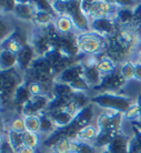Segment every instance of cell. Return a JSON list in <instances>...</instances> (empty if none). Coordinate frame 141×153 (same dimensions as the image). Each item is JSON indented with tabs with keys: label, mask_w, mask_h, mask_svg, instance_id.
Segmentation results:
<instances>
[{
	"label": "cell",
	"mask_w": 141,
	"mask_h": 153,
	"mask_svg": "<svg viewBox=\"0 0 141 153\" xmlns=\"http://www.w3.org/2000/svg\"><path fill=\"white\" fill-rule=\"evenodd\" d=\"M91 104L102 109L103 111H112L125 113L134 103L130 97L123 96L117 92H99L90 98Z\"/></svg>",
	"instance_id": "cell-1"
},
{
	"label": "cell",
	"mask_w": 141,
	"mask_h": 153,
	"mask_svg": "<svg viewBox=\"0 0 141 153\" xmlns=\"http://www.w3.org/2000/svg\"><path fill=\"white\" fill-rule=\"evenodd\" d=\"M77 41L81 54L84 56H100L104 53L108 47V39L93 31L78 33Z\"/></svg>",
	"instance_id": "cell-2"
},
{
	"label": "cell",
	"mask_w": 141,
	"mask_h": 153,
	"mask_svg": "<svg viewBox=\"0 0 141 153\" xmlns=\"http://www.w3.org/2000/svg\"><path fill=\"white\" fill-rule=\"evenodd\" d=\"M71 18L77 35L90 31V20L81 9V1L70 0L68 1V13Z\"/></svg>",
	"instance_id": "cell-3"
},
{
	"label": "cell",
	"mask_w": 141,
	"mask_h": 153,
	"mask_svg": "<svg viewBox=\"0 0 141 153\" xmlns=\"http://www.w3.org/2000/svg\"><path fill=\"white\" fill-rule=\"evenodd\" d=\"M119 30V25L113 17H104L99 19L90 20V31H93L103 38L109 39L117 35Z\"/></svg>",
	"instance_id": "cell-4"
},
{
	"label": "cell",
	"mask_w": 141,
	"mask_h": 153,
	"mask_svg": "<svg viewBox=\"0 0 141 153\" xmlns=\"http://www.w3.org/2000/svg\"><path fill=\"white\" fill-rule=\"evenodd\" d=\"M127 83L128 82L123 79V76H121L118 68V70H116L114 72L102 76V80H101L100 84L98 87H95V89H102V92H114L123 88Z\"/></svg>",
	"instance_id": "cell-5"
},
{
	"label": "cell",
	"mask_w": 141,
	"mask_h": 153,
	"mask_svg": "<svg viewBox=\"0 0 141 153\" xmlns=\"http://www.w3.org/2000/svg\"><path fill=\"white\" fill-rule=\"evenodd\" d=\"M36 11L37 9L32 1H16V7L12 15L23 22L32 23Z\"/></svg>",
	"instance_id": "cell-6"
},
{
	"label": "cell",
	"mask_w": 141,
	"mask_h": 153,
	"mask_svg": "<svg viewBox=\"0 0 141 153\" xmlns=\"http://www.w3.org/2000/svg\"><path fill=\"white\" fill-rule=\"evenodd\" d=\"M82 76H84V63H82V60H80L59 73L54 78V80L62 82V83L71 84L73 81H76L77 79H79Z\"/></svg>",
	"instance_id": "cell-7"
},
{
	"label": "cell",
	"mask_w": 141,
	"mask_h": 153,
	"mask_svg": "<svg viewBox=\"0 0 141 153\" xmlns=\"http://www.w3.org/2000/svg\"><path fill=\"white\" fill-rule=\"evenodd\" d=\"M17 56H18V67L17 68L23 73L30 68L32 61L37 57V53L34 51V47L27 43L22 47V49L20 50V52Z\"/></svg>",
	"instance_id": "cell-8"
},
{
	"label": "cell",
	"mask_w": 141,
	"mask_h": 153,
	"mask_svg": "<svg viewBox=\"0 0 141 153\" xmlns=\"http://www.w3.org/2000/svg\"><path fill=\"white\" fill-rule=\"evenodd\" d=\"M95 115V112L93 104H89L88 107L82 108V109L79 110V112L75 117L73 122L81 129V128H84V126H89V124H92L93 120H95V118H97Z\"/></svg>",
	"instance_id": "cell-9"
},
{
	"label": "cell",
	"mask_w": 141,
	"mask_h": 153,
	"mask_svg": "<svg viewBox=\"0 0 141 153\" xmlns=\"http://www.w3.org/2000/svg\"><path fill=\"white\" fill-rule=\"evenodd\" d=\"M129 137L123 132H119L116 134L113 140L110 144L106 148L110 153H129L128 146H129Z\"/></svg>",
	"instance_id": "cell-10"
},
{
	"label": "cell",
	"mask_w": 141,
	"mask_h": 153,
	"mask_svg": "<svg viewBox=\"0 0 141 153\" xmlns=\"http://www.w3.org/2000/svg\"><path fill=\"white\" fill-rule=\"evenodd\" d=\"M54 27L56 30L60 33L61 36H69V35H76V29L73 25L71 18L68 15L58 16L54 19Z\"/></svg>",
	"instance_id": "cell-11"
},
{
	"label": "cell",
	"mask_w": 141,
	"mask_h": 153,
	"mask_svg": "<svg viewBox=\"0 0 141 153\" xmlns=\"http://www.w3.org/2000/svg\"><path fill=\"white\" fill-rule=\"evenodd\" d=\"M32 98V96L29 92L27 83L23 81L22 83L20 84L18 88L16 89L15 93H13V102H15V110H18V113L20 115V111H21V107L25 103H27L28 101Z\"/></svg>",
	"instance_id": "cell-12"
},
{
	"label": "cell",
	"mask_w": 141,
	"mask_h": 153,
	"mask_svg": "<svg viewBox=\"0 0 141 153\" xmlns=\"http://www.w3.org/2000/svg\"><path fill=\"white\" fill-rule=\"evenodd\" d=\"M97 68L99 70V72L101 73V76H104L107 74L114 72L116 70H118L119 65H117L116 62L110 59V58L106 56L104 53L98 56V61H97Z\"/></svg>",
	"instance_id": "cell-13"
},
{
	"label": "cell",
	"mask_w": 141,
	"mask_h": 153,
	"mask_svg": "<svg viewBox=\"0 0 141 153\" xmlns=\"http://www.w3.org/2000/svg\"><path fill=\"white\" fill-rule=\"evenodd\" d=\"M18 67V56L9 50L1 49L0 51V68L1 71L11 70Z\"/></svg>",
	"instance_id": "cell-14"
},
{
	"label": "cell",
	"mask_w": 141,
	"mask_h": 153,
	"mask_svg": "<svg viewBox=\"0 0 141 153\" xmlns=\"http://www.w3.org/2000/svg\"><path fill=\"white\" fill-rule=\"evenodd\" d=\"M39 119H40V134L43 139L57 130V126L54 124L51 115L47 111L39 113Z\"/></svg>",
	"instance_id": "cell-15"
},
{
	"label": "cell",
	"mask_w": 141,
	"mask_h": 153,
	"mask_svg": "<svg viewBox=\"0 0 141 153\" xmlns=\"http://www.w3.org/2000/svg\"><path fill=\"white\" fill-rule=\"evenodd\" d=\"M50 114V113H49ZM51 118L54 120V124L57 126V129H62V128H66L68 126L69 124H71L75 120V115H72L70 112H68L66 109L63 110H60V111L54 112L51 113Z\"/></svg>",
	"instance_id": "cell-16"
},
{
	"label": "cell",
	"mask_w": 141,
	"mask_h": 153,
	"mask_svg": "<svg viewBox=\"0 0 141 153\" xmlns=\"http://www.w3.org/2000/svg\"><path fill=\"white\" fill-rule=\"evenodd\" d=\"M116 21L119 26H130L134 22V8L120 7L118 12L116 13Z\"/></svg>",
	"instance_id": "cell-17"
},
{
	"label": "cell",
	"mask_w": 141,
	"mask_h": 153,
	"mask_svg": "<svg viewBox=\"0 0 141 153\" xmlns=\"http://www.w3.org/2000/svg\"><path fill=\"white\" fill-rule=\"evenodd\" d=\"M71 153H99V149H97L91 142H84L75 139L71 140Z\"/></svg>",
	"instance_id": "cell-18"
},
{
	"label": "cell",
	"mask_w": 141,
	"mask_h": 153,
	"mask_svg": "<svg viewBox=\"0 0 141 153\" xmlns=\"http://www.w3.org/2000/svg\"><path fill=\"white\" fill-rule=\"evenodd\" d=\"M98 133H99L98 128L95 126V124L92 123V124H89V126H84V128H81L79 132H78L77 139L80 140V141L93 143L95 140L97 139V137H98Z\"/></svg>",
	"instance_id": "cell-19"
},
{
	"label": "cell",
	"mask_w": 141,
	"mask_h": 153,
	"mask_svg": "<svg viewBox=\"0 0 141 153\" xmlns=\"http://www.w3.org/2000/svg\"><path fill=\"white\" fill-rule=\"evenodd\" d=\"M75 93L71 87L67 83H62L59 81H54L51 88V97H59V98H71Z\"/></svg>",
	"instance_id": "cell-20"
},
{
	"label": "cell",
	"mask_w": 141,
	"mask_h": 153,
	"mask_svg": "<svg viewBox=\"0 0 141 153\" xmlns=\"http://www.w3.org/2000/svg\"><path fill=\"white\" fill-rule=\"evenodd\" d=\"M114 113L116 112H112V111H101L99 114L97 115V118L95 120V124L98 128V130L99 131L109 130Z\"/></svg>",
	"instance_id": "cell-21"
},
{
	"label": "cell",
	"mask_w": 141,
	"mask_h": 153,
	"mask_svg": "<svg viewBox=\"0 0 141 153\" xmlns=\"http://www.w3.org/2000/svg\"><path fill=\"white\" fill-rule=\"evenodd\" d=\"M116 134L117 133H114L113 131H111V130L99 131L98 137H97V139L95 140L93 144L95 146L97 149H99V150L106 149V148L110 144V142L113 140V138L116 137Z\"/></svg>",
	"instance_id": "cell-22"
},
{
	"label": "cell",
	"mask_w": 141,
	"mask_h": 153,
	"mask_svg": "<svg viewBox=\"0 0 141 153\" xmlns=\"http://www.w3.org/2000/svg\"><path fill=\"white\" fill-rule=\"evenodd\" d=\"M29 69L36 72H50V71L52 72L51 63L45 56H37Z\"/></svg>",
	"instance_id": "cell-23"
},
{
	"label": "cell",
	"mask_w": 141,
	"mask_h": 153,
	"mask_svg": "<svg viewBox=\"0 0 141 153\" xmlns=\"http://www.w3.org/2000/svg\"><path fill=\"white\" fill-rule=\"evenodd\" d=\"M22 140H23V146H29V148L38 150L40 146H42L43 138H42L41 134L32 133V132L26 131L22 135Z\"/></svg>",
	"instance_id": "cell-24"
},
{
	"label": "cell",
	"mask_w": 141,
	"mask_h": 153,
	"mask_svg": "<svg viewBox=\"0 0 141 153\" xmlns=\"http://www.w3.org/2000/svg\"><path fill=\"white\" fill-rule=\"evenodd\" d=\"M56 18L57 17L50 15L48 12L37 10L32 23H34V26H37V27H48L50 25H54Z\"/></svg>",
	"instance_id": "cell-25"
},
{
	"label": "cell",
	"mask_w": 141,
	"mask_h": 153,
	"mask_svg": "<svg viewBox=\"0 0 141 153\" xmlns=\"http://www.w3.org/2000/svg\"><path fill=\"white\" fill-rule=\"evenodd\" d=\"M119 71L123 76V79L127 82L134 80V62L131 60L125 61L123 63L119 65Z\"/></svg>",
	"instance_id": "cell-26"
},
{
	"label": "cell",
	"mask_w": 141,
	"mask_h": 153,
	"mask_svg": "<svg viewBox=\"0 0 141 153\" xmlns=\"http://www.w3.org/2000/svg\"><path fill=\"white\" fill-rule=\"evenodd\" d=\"M52 97L51 96H37V97H32L30 99V102L32 103L34 108L37 110L38 113H41V112L47 111L48 109V105H49L50 99Z\"/></svg>",
	"instance_id": "cell-27"
},
{
	"label": "cell",
	"mask_w": 141,
	"mask_h": 153,
	"mask_svg": "<svg viewBox=\"0 0 141 153\" xmlns=\"http://www.w3.org/2000/svg\"><path fill=\"white\" fill-rule=\"evenodd\" d=\"M50 153H71V140L69 139H61L49 149Z\"/></svg>",
	"instance_id": "cell-28"
},
{
	"label": "cell",
	"mask_w": 141,
	"mask_h": 153,
	"mask_svg": "<svg viewBox=\"0 0 141 153\" xmlns=\"http://www.w3.org/2000/svg\"><path fill=\"white\" fill-rule=\"evenodd\" d=\"M23 119H25V123H26V131L40 134V119H39V115L23 117Z\"/></svg>",
	"instance_id": "cell-29"
},
{
	"label": "cell",
	"mask_w": 141,
	"mask_h": 153,
	"mask_svg": "<svg viewBox=\"0 0 141 153\" xmlns=\"http://www.w3.org/2000/svg\"><path fill=\"white\" fill-rule=\"evenodd\" d=\"M123 119H125L126 121H129V122H131V123L138 122V121L141 120V111L136 102L129 108L128 111H126L123 113Z\"/></svg>",
	"instance_id": "cell-30"
},
{
	"label": "cell",
	"mask_w": 141,
	"mask_h": 153,
	"mask_svg": "<svg viewBox=\"0 0 141 153\" xmlns=\"http://www.w3.org/2000/svg\"><path fill=\"white\" fill-rule=\"evenodd\" d=\"M71 100L75 102L77 107L79 108V110L82 108L88 107L89 104H91V100L86 92H75L71 97Z\"/></svg>",
	"instance_id": "cell-31"
},
{
	"label": "cell",
	"mask_w": 141,
	"mask_h": 153,
	"mask_svg": "<svg viewBox=\"0 0 141 153\" xmlns=\"http://www.w3.org/2000/svg\"><path fill=\"white\" fill-rule=\"evenodd\" d=\"M6 133H7L6 134V138L9 141V143L15 148L16 151L23 146V140H22L23 133H18V132H13V131H10V130H8Z\"/></svg>",
	"instance_id": "cell-32"
},
{
	"label": "cell",
	"mask_w": 141,
	"mask_h": 153,
	"mask_svg": "<svg viewBox=\"0 0 141 153\" xmlns=\"http://www.w3.org/2000/svg\"><path fill=\"white\" fill-rule=\"evenodd\" d=\"M9 130L18 133H25L26 132V123L22 115H18L15 119H12L9 123Z\"/></svg>",
	"instance_id": "cell-33"
},
{
	"label": "cell",
	"mask_w": 141,
	"mask_h": 153,
	"mask_svg": "<svg viewBox=\"0 0 141 153\" xmlns=\"http://www.w3.org/2000/svg\"><path fill=\"white\" fill-rule=\"evenodd\" d=\"M69 85L71 87L73 92H86V93H87V92L91 89V87L89 85V83L86 81V79H84V76H80L79 79H77L76 81H73L72 83L69 84Z\"/></svg>",
	"instance_id": "cell-34"
},
{
	"label": "cell",
	"mask_w": 141,
	"mask_h": 153,
	"mask_svg": "<svg viewBox=\"0 0 141 153\" xmlns=\"http://www.w3.org/2000/svg\"><path fill=\"white\" fill-rule=\"evenodd\" d=\"M51 6L54 8V11L57 17L68 13V1H63V0L51 1Z\"/></svg>",
	"instance_id": "cell-35"
},
{
	"label": "cell",
	"mask_w": 141,
	"mask_h": 153,
	"mask_svg": "<svg viewBox=\"0 0 141 153\" xmlns=\"http://www.w3.org/2000/svg\"><path fill=\"white\" fill-rule=\"evenodd\" d=\"M15 31V29L12 28L11 23L9 22L6 18L2 17V19H1V29H0V35H1V41L4 40V39H7L9 36L11 35L12 32Z\"/></svg>",
	"instance_id": "cell-36"
},
{
	"label": "cell",
	"mask_w": 141,
	"mask_h": 153,
	"mask_svg": "<svg viewBox=\"0 0 141 153\" xmlns=\"http://www.w3.org/2000/svg\"><path fill=\"white\" fill-rule=\"evenodd\" d=\"M32 2H34V7H36L37 10L48 12V13H50V15L57 17L54 11V8H52V6H51V1H32Z\"/></svg>",
	"instance_id": "cell-37"
},
{
	"label": "cell",
	"mask_w": 141,
	"mask_h": 153,
	"mask_svg": "<svg viewBox=\"0 0 141 153\" xmlns=\"http://www.w3.org/2000/svg\"><path fill=\"white\" fill-rule=\"evenodd\" d=\"M16 7V1L13 0H2L0 2V9H1V15L2 17L8 13H12Z\"/></svg>",
	"instance_id": "cell-38"
},
{
	"label": "cell",
	"mask_w": 141,
	"mask_h": 153,
	"mask_svg": "<svg viewBox=\"0 0 141 153\" xmlns=\"http://www.w3.org/2000/svg\"><path fill=\"white\" fill-rule=\"evenodd\" d=\"M1 152L4 153H16L15 148L9 143L7 138H4L1 140Z\"/></svg>",
	"instance_id": "cell-39"
},
{
	"label": "cell",
	"mask_w": 141,
	"mask_h": 153,
	"mask_svg": "<svg viewBox=\"0 0 141 153\" xmlns=\"http://www.w3.org/2000/svg\"><path fill=\"white\" fill-rule=\"evenodd\" d=\"M134 81L141 82V61H134Z\"/></svg>",
	"instance_id": "cell-40"
},
{
	"label": "cell",
	"mask_w": 141,
	"mask_h": 153,
	"mask_svg": "<svg viewBox=\"0 0 141 153\" xmlns=\"http://www.w3.org/2000/svg\"><path fill=\"white\" fill-rule=\"evenodd\" d=\"M16 153H40L37 149H32V148H29V146H22L21 148L16 151Z\"/></svg>",
	"instance_id": "cell-41"
},
{
	"label": "cell",
	"mask_w": 141,
	"mask_h": 153,
	"mask_svg": "<svg viewBox=\"0 0 141 153\" xmlns=\"http://www.w3.org/2000/svg\"><path fill=\"white\" fill-rule=\"evenodd\" d=\"M134 102L137 103V105L139 107V109H140V111H141V93H139L137 96V99L134 100Z\"/></svg>",
	"instance_id": "cell-42"
},
{
	"label": "cell",
	"mask_w": 141,
	"mask_h": 153,
	"mask_svg": "<svg viewBox=\"0 0 141 153\" xmlns=\"http://www.w3.org/2000/svg\"><path fill=\"white\" fill-rule=\"evenodd\" d=\"M99 153H110V152H109L107 149H102V150H100Z\"/></svg>",
	"instance_id": "cell-43"
},
{
	"label": "cell",
	"mask_w": 141,
	"mask_h": 153,
	"mask_svg": "<svg viewBox=\"0 0 141 153\" xmlns=\"http://www.w3.org/2000/svg\"><path fill=\"white\" fill-rule=\"evenodd\" d=\"M139 61H141V52H140V58H139Z\"/></svg>",
	"instance_id": "cell-44"
},
{
	"label": "cell",
	"mask_w": 141,
	"mask_h": 153,
	"mask_svg": "<svg viewBox=\"0 0 141 153\" xmlns=\"http://www.w3.org/2000/svg\"><path fill=\"white\" fill-rule=\"evenodd\" d=\"M40 153H50L49 151H48V152H43V151H42V152H40Z\"/></svg>",
	"instance_id": "cell-45"
},
{
	"label": "cell",
	"mask_w": 141,
	"mask_h": 153,
	"mask_svg": "<svg viewBox=\"0 0 141 153\" xmlns=\"http://www.w3.org/2000/svg\"><path fill=\"white\" fill-rule=\"evenodd\" d=\"M0 153H4V152H1V151H0Z\"/></svg>",
	"instance_id": "cell-46"
}]
</instances>
